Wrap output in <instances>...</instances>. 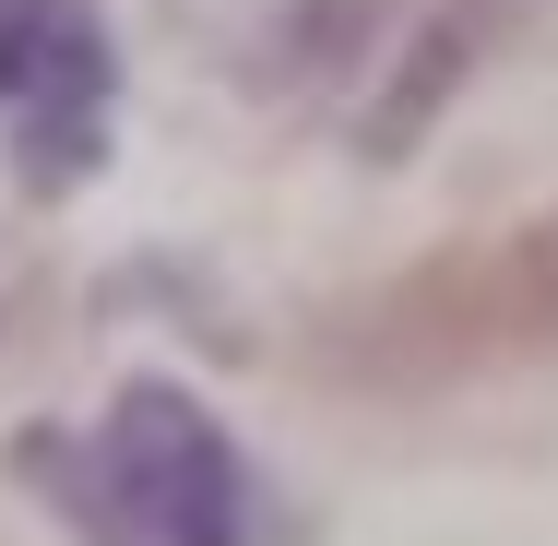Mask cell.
I'll return each mask as SVG.
<instances>
[{"label": "cell", "instance_id": "3957f363", "mask_svg": "<svg viewBox=\"0 0 558 546\" xmlns=\"http://www.w3.org/2000/svg\"><path fill=\"white\" fill-rule=\"evenodd\" d=\"M108 36L84 0H0V131L36 191H72L108 143Z\"/></svg>", "mask_w": 558, "mask_h": 546}, {"label": "cell", "instance_id": "6da1fadb", "mask_svg": "<svg viewBox=\"0 0 558 546\" xmlns=\"http://www.w3.org/2000/svg\"><path fill=\"white\" fill-rule=\"evenodd\" d=\"M344 380L428 392V380H487V368H558V215L511 238H463L440 262L392 274L322 332Z\"/></svg>", "mask_w": 558, "mask_h": 546}, {"label": "cell", "instance_id": "7a4b0ae2", "mask_svg": "<svg viewBox=\"0 0 558 546\" xmlns=\"http://www.w3.org/2000/svg\"><path fill=\"white\" fill-rule=\"evenodd\" d=\"M60 511L96 546H250V475L191 392L131 380L108 428L60 451Z\"/></svg>", "mask_w": 558, "mask_h": 546}]
</instances>
